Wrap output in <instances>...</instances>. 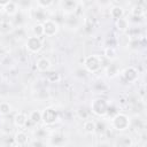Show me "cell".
<instances>
[{
    "label": "cell",
    "instance_id": "1",
    "mask_svg": "<svg viewBox=\"0 0 147 147\" xmlns=\"http://www.w3.org/2000/svg\"><path fill=\"white\" fill-rule=\"evenodd\" d=\"M111 127L116 131H125L131 125L130 117L124 113H117L111 117Z\"/></svg>",
    "mask_w": 147,
    "mask_h": 147
},
{
    "label": "cell",
    "instance_id": "2",
    "mask_svg": "<svg viewBox=\"0 0 147 147\" xmlns=\"http://www.w3.org/2000/svg\"><path fill=\"white\" fill-rule=\"evenodd\" d=\"M108 108H109V103L106 99L103 98H96V99H93L91 101V105H90V109L91 111L98 116V117H105L107 116V113H108Z\"/></svg>",
    "mask_w": 147,
    "mask_h": 147
},
{
    "label": "cell",
    "instance_id": "3",
    "mask_svg": "<svg viewBox=\"0 0 147 147\" xmlns=\"http://www.w3.org/2000/svg\"><path fill=\"white\" fill-rule=\"evenodd\" d=\"M83 64H84V68L88 72L95 74L101 69L102 60H101V56H99L98 54H92V55H87L84 59Z\"/></svg>",
    "mask_w": 147,
    "mask_h": 147
},
{
    "label": "cell",
    "instance_id": "4",
    "mask_svg": "<svg viewBox=\"0 0 147 147\" xmlns=\"http://www.w3.org/2000/svg\"><path fill=\"white\" fill-rule=\"evenodd\" d=\"M60 119V115L57 110H55L53 107H46L41 111V122L46 125H53Z\"/></svg>",
    "mask_w": 147,
    "mask_h": 147
},
{
    "label": "cell",
    "instance_id": "5",
    "mask_svg": "<svg viewBox=\"0 0 147 147\" xmlns=\"http://www.w3.org/2000/svg\"><path fill=\"white\" fill-rule=\"evenodd\" d=\"M42 26H44V36H46V37H54L55 34H57V32L60 30L59 23L51 18L45 20L42 22Z\"/></svg>",
    "mask_w": 147,
    "mask_h": 147
},
{
    "label": "cell",
    "instance_id": "6",
    "mask_svg": "<svg viewBox=\"0 0 147 147\" xmlns=\"http://www.w3.org/2000/svg\"><path fill=\"white\" fill-rule=\"evenodd\" d=\"M25 47L30 53H38L42 48V40L39 37L31 36L25 41Z\"/></svg>",
    "mask_w": 147,
    "mask_h": 147
},
{
    "label": "cell",
    "instance_id": "7",
    "mask_svg": "<svg viewBox=\"0 0 147 147\" xmlns=\"http://www.w3.org/2000/svg\"><path fill=\"white\" fill-rule=\"evenodd\" d=\"M122 77L127 83H131V84L136 83L138 80V78H139V71H138V69L136 67H132V65L126 67L122 71Z\"/></svg>",
    "mask_w": 147,
    "mask_h": 147
},
{
    "label": "cell",
    "instance_id": "8",
    "mask_svg": "<svg viewBox=\"0 0 147 147\" xmlns=\"http://www.w3.org/2000/svg\"><path fill=\"white\" fill-rule=\"evenodd\" d=\"M36 67H37V69H38L39 71L46 72V71H48V70L51 69L52 63H51V61H49L47 57H40V59L37 60Z\"/></svg>",
    "mask_w": 147,
    "mask_h": 147
},
{
    "label": "cell",
    "instance_id": "9",
    "mask_svg": "<svg viewBox=\"0 0 147 147\" xmlns=\"http://www.w3.org/2000/svg\"><path fill=\"white\" fill-rule=\"evenodd\" d=\"M14 140H15V142H16L17 146H20V147H24V146L28 144L29 138H28V134H26L25 132H23V131H18V132L15 133Z\"/></svg>",
    "mask_w": 147,
    "mask_h": 147
},
{
    "label": "cell",
    "instance_id": "10",
    "mask_svg": "<svg viewBox=\"0 0 147 147\" xmlns=\"http://www.w3.org/2000/svg\"><path fill=\"white\" fill-rule=\"evenodd\" d=\"M28 123V116L24 114V113H17L15 114L14 116V124L17 126V127H23L25 126Z\"/></svg>",
    "mask_w": 147,
    "mask_h": 147
},
{
    "label": "cell",
    "instance_id": "11",
    "mask_svg": "<svg viewBox=\"0 0 147 147\" xmlns=\"http://www.w3.org/2000/svg\"><path fill=\"white\" fill-rule=\"evenodd\" d=\"M115 25H116V29H117L119 32H126V31L129 30V28H130L129 20L125 18V17H122V18L116 20Z\"/></svg>",
    "mask_w": 147,
    "mask_h": 147
},
{
    "label": "cell",
    "instance_id": "12",
    "mask_svg": "<svg viewBox=\"0 0 147 147\" xmlns=\"http://www.w3.org/2000/svg\"><path fill=\"white\" fill-rule=\"evenodd\" d=\"M84 131L88 134H94L96 132V122L93 119H86L83 124Z\"/></svg>",
    "mask_w": 147,
    "mask_h": 147
},
{
    "label": "cell",
    "instance_id": "13",
    "mask_svg": "<svg viewBox=\"0 0 147 147\" xmlns=\"http://www.w3.org/2000/svg\"><path fill=\"white\" fill-rule=\"evenodd\" d=\"M124 8L122 7V6H114V7H111L110 8V16L116 21V20H118V18H122V17H124Z\"/></svg>",
    "mask_w": 147,
    "mask_h": 147
},
{
    "label": "cell",
    "instance_id": "14",
    "mask_svg": "<svg viewBox=\"0 0 147 147\" xmlns=\"http://www.w3.org/2000/svg\"><path fill=\"white\" fill-rule=\"evenodd\" d=\"M2 9H3V11H5L7 15L11 16V15H15V14L17 13L18 7H17V3H16V2H14V1H8V3H7Z\"/></svg>",
    "mask_w": 147,
    "mask_h": 147
},
{
    "label": "cell",
    "instance_id": "15",
    "mask_svg": "<svg viewBox=\"0 0 147 147\" xmlns=\"http://www.w3.org/2000/svg\"><path fill=\"white\" fill-rule=\"evenodd\" d=\"M29 121L33 124H39L41 122V111L40 110H32L29 114Z\"/></svg>",
    "mask_w": 147,
    "mask_h": 147
},
{
    "label": "cell",
    "instance_id": "16",
    "mask_svg": "<svg viewBox=\"0 0 147 147\" xmlns=\"http://www.w3.org/2000/svg\"><path fill=\"white\" fill-rule=\"evenodd\" d=\"M145 11H146L145 7H144L142 5H140V3L134 5V6L132 7V9H131V14H132L133 16H136V17H140V16L145 15Z\"/></svg>",
    "mask_w": 147,
    "mask_h": 147
},
{
    "label": "cell",
    "instance_id": "17",
    "mask_svg": "<svg viewBox=\"0 0 147 147\" xmlns=\"http://www.w3.org/2000/svg\"><path fill=\"white\" fill-rule=\"evenodd\" d=\"M103 55L110 61L117 59V52H116V49L114 47H106L105 51H103Z\"/></svg>",
    "mask_w": 147,
    "mask_h": 147
},
{
    "label": "cell",
    "instance_id": "18",
    "mask_svg": "<svg viewBox=\"0 0 147 147\" xmlns=\"http://www.w3.org/2000/svg\"><path fill=\"white\" fill-rule=\"evenodd\" d=\"M117 74H118V69H117V67L115 64H109L106 68V75H107V77L114 78V77L117 76Z\"/></svg>",
    "mask_w": 147,
    "mask_h": 147
},
{
    "label": "cell",
    "instance_id": "19",
    "mask_svg": "<svg viewBox=\"0 0 147 147\" xmlns=\"http://www.w3.org/2000/svg\"><path fill=\"white\" fill-rule=\"evenodd\" d=\"M32 32H33V36L36 37H41L44 36V26H42V23H37L33 25L32 28Z\"/></svg>",
    "mask_w": 147,
    "mask_h": 147
},
{
    "label": "cell",
    "instance_id": "20",
    "mask_svg": "<svg viewBox=\"0 0 147 147\" xmlns=\"http://www.w3.org/2000/svg\"><path fill=\"white\" fill-rule=\"evenodd\" d=\"M78 3L79 2H76V1H64L61 5L63 6L64 9H67L69 11H75L76 8H77V6H78Z\"/></svg>",
    "mask_w": 147,
    "mask_h": 147
},
{
    "label": "cell",
    "instance_id": "21",
    "mask_svg": "<svg viewBox=\"0 0 147 147\" xmlns=\"http://www.w3.org/2000/svg\"><path fill=\"white\" fill-rule=\"evenodd\" d=\"M11 111V105L9 102H0V115H8Z\"/></svg>",
    "mask_w": 147,
    "mask_h": 147
},
{
    "label": "cell",
    "instance_id": "22",
    "mask_svg": "<svg viewBox=\"0 0 147 147\" xmlns=\"http://www.w3.org/2000/svg\"><path fill=\"white\" fill-rule=\"evenodd\" d=\"M47 79H48L51 83H59V82L61 80V76H60V74L52 71V72L47 74Z\"/></svg>",
    "mask_w": 147,
    "mask_h": 147
},
{
    "label": "cell",
    "instance_id": "23",
    "mask_svg": "<svg viewBox=\"0 0 147 147\" xmlns=\"http://www.w3.org/2000/svg\"><path fill=\"white\" fill-rule=\"evenodd\" d=\"M37 3H38V6L41 7V8H48V7L52 6L54 2H53L52 0H46V1H45V0H39Z\"/></svg>",
    "mask_w": 147,
    "mask_h": 147
},
{
    "label": "cell",
    "instance_id": "24",
    "mask_svg": "<svg viewBox=\"0 0 147 147\" xmlns=\"http://www.w3.org/2000/svg\"><path fill=\"white\" fill-rule=\"evenodd\" d=\"M121 140L124 142L123 147H130L131 146V139L129 137H121Z\"/></svg>",
    "mask_w": 147,
    "mask_h": 147
},
{
    "label": "cell",
    "instance_id": "25",
    "mask_svg": "<svg viewBox=\"0 0 147 147\" xmlns=\"http://www.w3.org/2000/svg\"><path fill=\"white\" fill-rule=\"evenodd\" d=\"M9 0H0V8H3L7 3H8Z\"/></svg>",
    "mask_w": 147,
    "mask_h": 147
},
{
    "label": "cell",
    "instance_id": "26",
    "mask_svg": "<svg viewBox=\"0 0 147 147\" xmlns=\"http://www.w3.org/2000/svg\"><path fill=\"white\" fill-rule=\"evenodd\" d=\"M3 61V54L2 53H0V63Z\"/></svg>",
    "mask_w": 147,
    "mask_h": 147
},
{
    "label": "cell",
    "instance_id": "27",
    "mask_svg": "<svg viewBox=\"0 0 147 147\" xmlns=\"http://www.w3.org/2000/svg\"><path fill=\"white\" fill-rule=\"evenodd\" d=\"M0 84H1V79H0Z\"/></svg>",
    "mask_w": 147,
    "mask_h": 147
}]
</instances>
